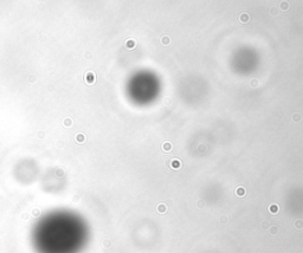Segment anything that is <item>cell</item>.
<instances>
[{
    "label": "cell",
    "mask_w": 303,
    "mask_h": 253,
    "mask_svg": "<svg viewBox=\"0 0 303 253\" xmlns=\"http://www.w3.org/2000/svg\"><path fill=\"white\" fill-rule=\"evenodd\" d=\"M294 121L297 122V121H301V115L300 114H295L294 115Z\"/></svg>",
    "instance_id": "ba28073f"
},
{
    "label": "cell",
    "mask_w": 303,
    "mask_h": 253,
    "mask_svg": "<svg viewBox=\"0 0 303 253\" xmlns=\"http://www.w3.org/2000/svg\"><path fill=\"white\" fill-rule=\"evenodd\" d=\"M87 238L85 221L70 211L51 212L32 231V245L37 253H79Z\"/></svg>",
    "instance_id": "6da1fadb"
},
{
    "label": "cell",
    "mask_w": 303,
    "mask_h": 253,
    "mask_svg": "<svg viewBox=\"0 0 303 253\" xmlns=\"http://www.w3.org/2000/svg\"><path fill=\"white\" fill-rule=\"evenodd\" d=\"M249 20H250V16L247 13H245V12H244V13H241L240 16H239V21L243 22V24H246Z\"/></svg>",
    "instance_id": "3957f363"
},
{
    "label": "cell",
    "mask_w": 303,
    "mask_h": 253,
    "mask_svg": "<svg viewBox=\"0 0 303 253\" xmlns=\"http://www.w3.org/2000/svg\"><path fill=\"white\" fill-rule=\"evenodd\" d=\"M289 7H290V5H289V3H288V1H281V3H279V9H281L283 12L288 11V10H289Z\"/></svg>",
    "instance_id": "277c9868"
},
{
    "label": "cell",
    "mask_w": 303,
    "mask_h": 253,
    "mask_svg": "<svg viewBox=\"0 0 303 253\" xmlns=\"http://www.w3.org/2000/svg\"><path fill=\"white\" fill-rule=\"evenodd\" d=\"M160 42H161V44H162L163 46H168V45H171L172 39H171V37H169L168 34H166V36H163L162 38L160 39Z\"/></svg>",
    "instance_id": "7a4b0ae2"
},
{
    "label": "cell",
    "mask_w": 303,
    "mask_h": 253,
    "mask_svg": "<svg viewBox=\"0 0 303 253\" xmlns=\"http://www.w3.org/2000/svg\"><path fill=\"white\" fill-rule=\"evenodd\" d=\"M244 194H245V189L243 188V187H239V188L237 189V195L240 196V195H244Z\"/></svg>",
    "instance_id": "52a82bcc"
},
{
    "label": "cell",
    "mask_w": 303,
    "mask_h": 253,
    "mask_svg": "<svg viewBox=\"0 0 303 253\" xmlns=\"http://www.w3.org/2000/svg\"><path fill=\"white\" fill-rule=\"evenodd\" d=\"M162 149H163V151H171V149H172V143H171L169 141L163 142Z\"/></svg>",
    "instance_id": "5b68a950"
},
{
    "label": "cell",
    "mask_w": 303,
    "mask_h": 253,
    "mask_svg": "<svg viewBox=\"0 0 303 253\" xmlns=\"http://www.w3.org/2000/svg\"><path fill=\"white\" fill-rule=\"evenodd\" d=\"M179 167H180V161L179 160H173V161H172V168L178 169Z\"/></svg>",
    "instance_id": "8992f818"
}]
</instances>
